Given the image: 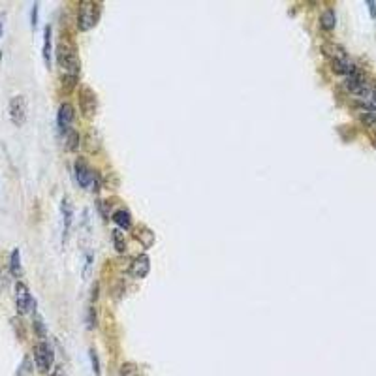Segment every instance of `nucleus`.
Wrapping results in <instances>:
<instances>
[{"instance_id":"a211bd4d","label":"nucleus","mask_w":376,"mask_h":376,"mask_svg":"<svg viewBox=\"0 0 376 376\" xmlns=\"http://www.w3.org/2000/svg\"><path fill=\"white\" fill-rule=\"evenodd\" d=\"M113 220L121 230H130V228H132V218H130V213H128L126 209H119V211L113 214Z\"/></svg>"},{"instance_id":"39448f33","label":"nucleus","mask_w":376,"mask_h":376,"mask_svg":"<svg viewBox=\"0 0 376 376\" xmlns=\"http://www.w3.org/2000/svg\"><path fill=\"white\" fill-rule=\"evenodd\" d=\"M53 359H55V354H53V348H51L49 342H38L34 348V365L38 372H42V374L49 372Z\"/></svg>"},{"instance_id":"0eeeda50","label":"nucleus","mask_w":376,"mask_h":376,"mask_svg":"<svg viewBox=\"0 0 376 376\" xmlns=\"http://www.w3.org/2000/svg\"><path fill=\"white\" fill-rule=\"evenodd\" d=\"M79 104H81V113L85 115L87 119H93L96 109H98V98L91 87L83 85L81 93H79Z\"/></svg>"},{"instance_id":"ddd939ff","label":"nucleus","mask_w":376,"mask_h":376,"mask_svg":"<svg viewBox=\"0 0 376 376\" xmlns=\"http://www.w3.org/2000/svg\"><path fill=\"white\" fill-rule=\"evenodd\" d=\"M134 234H135V237H137V241L141 243L145 249H151V247L155 245V234H153L147 226H139Z\"/></svg>"},{"instance_id":"6e6552de","label":"nucleus","mask_w":376,"mask_h":376,"mask_svg":"<svg viewBox=\"0 0 376 376\" xmlns=\"http://www.w3.org/2000/svg\"><path fill=\"white\" fill-rule=\"evenodd\" d=\"M73 117H76V113H73V107H71V104H68V102L60 104V107H58V113H57L58 128H60L62 132H64V130H68V128H71Z\"/></svg>"},{"instance_id":"9d476101","label":"nucleus","mask_w":376,"mask_h":376,"mask_svg":"<svg viewBox=\"0 0 376 376\" xmlns=\"http://www.w3.org/2000/svg\"><path fill=\"white\" fill-rule=\"evenodd\" d=\"M322 53H324V55H327L331 60H339V58H346L348 57L346 49L342 47L341 43H335V42H326V43H324V45H322Z\"/></svg>"},{"instance_id":"4468645a","label":"nucleus","mask_w":376,"mask_h":376,"mask_svg":"<svg viewBox=\"0 0 376 376\" xmlns=\"http://www.w3.org/2000/svg\"><path fill=\"white\" fill-rule=\"evenodd\" d=\"M60 211H62V224H64V234L70 230L71 226V218H73V205H71V201L68 198L62 199V203H60Z\"/></svg>"},{"instance_id":"4be33fe9","label":"nucleus","mask_w":376,"mask_h":376,"mask_svg":"<svg viewBox=\"0 0 376 376\" xmlns=\"http://www.w3.org/2000/svg\"><path fill=\"white\" fill-rule=\"evenodd\" d=\"M17 376H30V357H25V359H23Z\"/></svg>"},{"instance_id":"f03ea898","label":"nucleus","mask_w":376,"mask_h":376,"mask_svg":"<svg viewBox=\"0 0 376 376\" xmlns=\"http://www.w3.org/2000/svg\"><path fill=\"white\" fill-rule=\"evenodd\" d=\"M100 19V6L96 2H81L78 8V29L81 32L91 30Z\"/></svg>"},{"instance_id":"393cba45","label":"nucleus","mask_w":376,"mask_h":376,"mask_svg":"<svg viewBox=\"0 0 376 376\" xmlns=\"http://www.w3.org/2000/svg\"><path fill=\"white\" fill-rule=\"evenodd\" d=\"M38 12H40V2H34V4H32V15H30V25H32V27H36Z\"/></svg>"},{"instance_id":"f3484780","label":"nucleus","mask_w":376,"mask_h":376,"mask_svg":"<svg viewBox=\"0 0 376 376\" xmlns=\"http://www.w3.org/2000/svg\"><path fill=\"white\" fill-rule=\"evenodd\" d=\"M43 60L45 66H51V25H45L43 29Z\"/></svg>"},{"instance_id":"7ed1b4c3","label":"nucleus","mask_w":376,"mask_h":376,"mask_svg":"<svg viewBox=\"0 0 376 376\" xmlns=\"http://www.w3.org/2000/svg\"><path fill=\"white\" fill-rule=\"evenodd\" d=\"M15 307H17L19 316H27V314L36 311V301L30 293L29 286L21 280L15 282Z\"/></svg>"},{"instance_id":"c756f323","label":"nucleus","mask_w":376,"mask_h":376,"mask_svg":"<svg viewBox=\"0 0 376 376\" xmlns=\"http://www.w3.org/2000/svg\"><path fill=\"white\" fill-rule=\"evenodd\" d=\"M4 34V14H0V38Z\"/></svg>"},{"instance_id":"a878e982","label":"nucleus","mask_w":376,"mask_h":376,"mask_svg":"<svg viewBox=\"0 0 376 376\" xmlns=\"http://www.w3.org/2000/svg\"><path fill=\"white\" fill-rule=\"evenodd\" d=\"M87 320H89V327L93 329L94 327V320H96V313H94V307L91 305V309H89V316H87Z\"/></svg>"},{"instance_id":"9b49d317","label":"nucleus","mask_w":376,"mask_h":376,"mask_svg":"<svg viewBox=\"0 0 376 376\" xmlns=\"http://www.w3.org/2000/svg\"><path fill=\"white\" fill-rule=\"evenodd\" d=\"M62 137H64V149L68 151V153H73V151L79 149V141H81V137H79V132L76 130V128H68V130H64Z\"/></svg>"},{"instance_id":"7c9ffc66","label":"nucleus","mask_w":376,"mask_h":376,"mask_svg":"<svg viewBox=\"0 0 376 376\" xmlns=\"http://www.w3.org/2000/svg\"><path fill=\"white\" fill-rule=\"evenodd\" d=\"M374 143H376V134H374Z\"/></svg>"},{"instance_id":"dca6fc26","label":"nucleus","mask_w":376,"mask_h":376,"mask_svg":"<svg viewBox=\"0 0 376 376\" xmlns=\"http://www.w3.org/2000/svg\"><path fill=\"white\" fill-rule=\"evenodd\" d=\"M320 23H322V29L324 30H333L335 29V25H337V15H335V12L331 10V8H327V10L322 12V15H320Z\"/></svg>"},{"instance_id":"412c9836","label":"nucleus","mask_w":376,"mask_h":376,"mask_svg":"<svg viewBox=\"0 0 376 376\" xmlns=\"http://www.w3.org/2000/svg\"><path fill=\"white\" fill-rule=\"evenodd\" d=\"M113 245H115V250L117 252H124L126 250V243H124V237H122V234L119 232V230H115L113 232Z\"/></svg>"},{"instance_id":"b1692460","label":"nucleus","mask_w":376,"mask_h":376,"mask_svg":"<svg viewBox=\"0 0 376 376\" xmlns=\"http://www.w3.org/2000/svg\"><path fill=\"white\" fill-rule=\"evenodd\" d=\"M361 119L365 124H374L376 122V113H370V111H363Z\"/></svg>"},{"instance_id":"2eb2a0df","label":"nucleus","mask_w":376,"mask_h":376,"mask_svg":"<svg viewBox=\"0 0 376 376\" xmlns=\"http://www.w3.org/2000/svg\"><path fill=\"white\" fill-rule=\"evenodd\" d=\"M10 273L12 277L19 278L23 273V267H21V256H19V249H14L12 254H10Z\"/></svg>"},{"instance_id":"5701e85b","label":"nucleus","mask_w":376,"mask_h":376,"mask_svg":"<svg viewBox=\"0 0 376 376\" xmlns=\"http://www.w3.org/2000/svg\"><path fill=\"white\" fill-rule=\"evenodd\" d=\"M89 355H91V363H93V370H94V374L100 376V363H98V355H96V352L94 350H91L89 352Z\"/></svg>"},{"instance_id":"bb28decb","label":"nucleus","mask_w":376,"mask_h":376,"mask_svg":"<svg viewBox=\"0 0 376 376\" xmlns=\"http://www.w3.org/2000/svg\"><path fill=\"white\" fill-rule=\"evenodd\" d=\"M49 376H66V370H64L62 365H57V367L49 372Z\"/></svg>"},{"instance_id":"cd10ccee","label":"nucleus","mask_w":376,"mask_h":376,"mask_svg":"<svg viewBox=\"0 0 376 376\" xmlns=\"http://www.w3.org/2000/svg\"><path fill=\"white\" fill-rule=\"evenodd\" d=\"M96 207H98V211L102 213V216H107V211H109L107 203H104V201H96Z\"/></svg>"},{"instance_id":"6ab92c4d","label":"nucleus","mask_w":376,"mask_h":376,"mask_svg":"<svg viewBox=\"0 0 376 376\" xmlns=\"http://www.w3.org/2000/svg\"><path fill=\"white\" fill-rule=\"evenodd\" d=\"M119 376H141V370L135 363H122Z\"/></svg>"},{"instance_id":"20e7f679","label":"nucleus","mask_w":376,"mask_h":376,"mask_svg":"<svg viewBox=\"0 0 376 376\" xmlns=\"http://www.w3.org/2000/svg\"><path fill=\"white\" fill-rule=\"evenodd\" d=\"M76 179H78V185L81 188H93L94 192H98L100 188V175L94 173L83 158H78L76 160Z\"/></svg>"},{"instance_id":"f8f14e48","label":"nucleus","mask_w":376,"mask_h":376,"mask_svg":"<svg viewBox=\"0 0 376 376\" xmlns=\"http://www.w3.org/2000/svg\"><path fill=\"white\" fill-rule=\"evenodd\" d=\"M331 66H333V70H335V73H339V76H350L352 71L357 68L352 60H350V57H346V58H339V60H331Z\"/></svg>"},{"instance_id":"423d86ee","label":"nucleus","mask_w":376,"mask_h":376,"mask_svg":"<svg viewBox=\"0 0 376 376\" xmlns=\"http://www.w3.org/2000/svg\"><path fill=\"white\" fill-rule=\"evenodd\" d=\"M8 111H10V119L15 126H23L27 122V111H29V106H27V98L21 96V94H15L10 100V106H8Z\"/></svg>"},{"instance_id":"f257e3e1","label":"nucleus","mask_w":376,"mask_h":376,"mask_svg":"<svg viewBox=\"0 0 376 376\" xmlns=\"http://www.w3.org/2000/svg\"><path fill=\"white\" fill-rule=\"evenodd\" d=\"M57 64L62 73L64 85L73 87L79 78V55L78 49L66 42H58L57 45Z\"/></svg>"},{"instance_id":"1a4fd4ad","label":"nucleus","mask_w":376,"mask_h":376,"mask_svg":"<svg viewBox=\"0 0 376 376\" xmlns=\"http://www.w3.org/2000/svg\"><path fill=\"white\" fill-rule=\"evenodd\" d=\"M149 269H151V260L147 254H139L134 258V262H132V267H130V271H132V275L137 278H143L149 275Z\"/></svg>"},{"instance_id":"aec40b11","label":"nucleus","mask_w":376,"mask_h":376,"mask_svg":"<svg viewBox=\"0 0 376 376\" xmlns=\"http://www.w3.org/2000/svg\"><path fill=\"white\" fill-rule=\"evenodd\" d=\"M34 329H36V335H38V337L45 339V335H47V327H45L43 318L40 316V314H36V318H34Z\"/></svg>"},{"instance_id":"c85d7f7f","label":"nucleus","mask_w":376,"mask_h":376,"mask_svg":"<svg viewBox=\"0 0 376 376\" xmlns=\"http://www.w3.org/2000/svg\"><path fill=\"white\" fill-rule=\"evenodd\" d=\"M367 8H369V10H370V14H372V17H374V19H376V4H374V2H372V0H369V2H367Z\"/></svg>"}]
</instances>
